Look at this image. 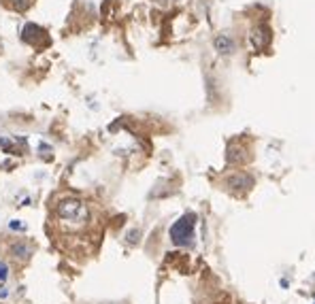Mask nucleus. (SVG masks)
Wrapping results in <instances>:
<instances>
[{
  "instance_id": "obj_8",
  "label": "nucleus",
  "mask_w": 315,
  "mask_h": 304,
  "mask_svg": "<svg viewBox=\"0 0 315 304\" xmlns=\"http://www.w3.org/2000/svg\"><path fill=\"white\" fill-rule=\"evenodd\" d=\"M0 149H2V151H6V153H19V151L15 149V145H13L11 140L2 138V136H0Z\"/></svg>"
},
{
  "instance_id": "obj_1",
  "label": "nucleus",
  "mask_w": 315,
  "mask_h": 304,
  "mask_svg": "<svg viewBox=\"0 0 315 304\" xmlns=\"http://www.w3.org/2000/svg\"><path fill=\"white\" fill-rule=\"evenodd\" d=\"M194 228H196V215L185 213L183 217H179L177 221L170 225V240L179 247L190 245L192 238H194Z\"/></svg>"
},
{
  "instance_id": "obj_9",
  "label": "nucleus",
  "mask_w": 315,
  "mask_h": 304,
  "mask_svg": "<svg viewBox=\"0 0 315 304\" xmlns=\"http://www.w3.org/2000/svg\"><path fill=\"white\" fill-rule=\"evenodd\" d=\"M11 4H13V9H17V11H26L28 6L32 4V0H11Z\"/></svg>"
},
{
  "instance_id": "obj_12",
  "label": "nucleus",
  "mask_w": 315,
  "mask_h": 304,
  "mask_svg": "<svg viewBox=\"0 0 315 304\" xmlns=\"http://www.w3.org/2000/svg\"><path fill=\"white\" fill-rule=\"evenodd\" d=\"M6 294H9V292H6V287H0V298H6Z\"/></svg>"
},
{
  "instance_id": "obj_10",
  "label": "nucleus",
  "mask_w": 315,
  "mask_h": 304,
  "mask_svg": "<svg viewBox=\"0 0 315 304\" xmlns=\"http://www.w3.org/2000/svg\"><path fill=\"white\" fill-rule=\"evenodd\" d=\"M6 277H9V266H6L4 261H0V283H4Z\"/></svg>"
},
{
  "instance_id": "obj_5",
  "label": "nucleus",
  "mask_w": 315,
  "mask_h": 304,
  "mask_svg": "<svg viewBox=\"0 0 315 304\" xmlns=\"http://www.w3.org/2000/svg\"><path fill=\"white\" fill-rule=\"evenodd\" d=\"M252 185H254V179L247 174H232L228 179V187H232V189H249Z\"/></svg>"
},
{
  "instance_id": "obj_3",
  "label": "nucleus",
  "mask_w": 315,
  "mask_h": 304,
  "mask_svg": "<svg viewBox=\"0 0 315 304\" xmlns=\"http://www.w3.org/2000/svg\"><path fill=\"white\" fill-rule=\"evenodd\" d=\"M213 47H215V51L228 55L234 51V41L228 37V34H217V37L213 39Z\"/></svg>"
},
{
  "instance_id": "obj_4",
  "label": "nucleus",
  "mask_w": 315,
  "mask_h": 304,
  "mask_svg": "<svg viewBox=\"0 0 315 304\" xmlns=\"http://www.w3.org/2000/svg\"><path fill=\"white\" fill-rule=\"evenodd\" d=\"M268 39H270V34H268V28H264V26H258L256 30L252 32V43L256 49H264L268 45Z\"/></svg>"
},
{
  "instance_id": "obj_11",
  "label": "nucleus",
  "mask_w": 315,
  "mask_h": 304,
  "mask_svg": "<svg viewBox=\"0 0 315 304\" xmlns=\"http://www.w3.org/2000/svg\"><path fill=\"white\" fill-rule=\"evenodd\" d=\"M9 228H11V230H19V232H24V230H26V225H24V223H19L17 219H13V221L9 223Z\"/></svg>"
},
{
  "instance_id": "obj_2",
  "label": "nucleus",
  "mask_w": 315,
  "mask_h": 304,
  "mask_svg": "<svg viewBox=\"0 0 315 304\" xmlns=\"http://www.w3.org/2000/svg\"><path fill=\"white\" fill-rule=\"evenodd\" d=\"M58 217L62 219V221H68V223H83L85 219H88V207L81 202V200H77V198H66V200H62L58 204Z\"/></svg>"
},
{
  "instance_id": "obj_7",
  "label": "nucleus",
  "mask_w": 315,
  "mask_h": 304,
  "mask_svg": "<svg viewBox=\"0 0 315 304\" xmlns=\"http://www.w3.org/2000/svg\"><path fill=\"white\" fill-rule=\"evenodd\" d=\"M228 160H230L232 164H239V162H245L247 160V155H243L241 147H230V149H228Z\"/></svg>"
},
{
  "instance_id": "obj_6",
  "label": "nucleus",
  "mask_w": 315,
  "mask_h": 304,
  "mask_svg": "<svg viewBox=\"0 0 315 304\" xmlns=\"http://www.w3.org/2000/svg\"><path fill=\"white\" fill-rule=\"evenodd\" d=\"M11 253H13V258H19V260H28L32 256V247L28 245V243H15L11 247Z\"/></svg>"
}]
</instances>
